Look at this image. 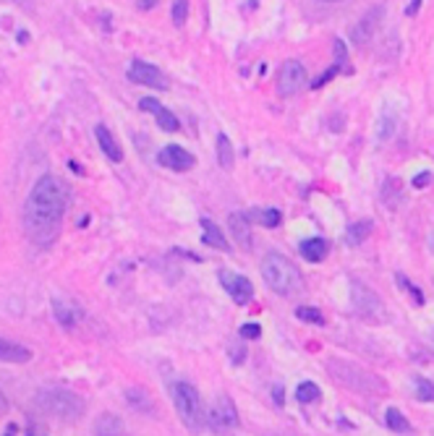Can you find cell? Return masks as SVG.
I'll return each mask as SVG.
<instances>
[{
  "label": "cell",
  "mask_w": 434,
  "mask_h": 436,
  "mask_svg": "<svg viewBox=\"0 0 434 436\" xmlns=\"http://www.w3.org/2000/svg\"><path fill=\"white\" fill-rule=\"evenodd\" d=\"M66 206H69V186L55 175H42L32 186L24 204L26 238L40 248L52 246L61 235Z\"/></svg>",
  "instance_id": "obj_1"
},
{
  "label": "cell",
  "mask_w": 434,
  "mask_h": 436,
  "mask_svg": "<svg viewBox=\"0 0 434 436\" xmlns=\"http://www.w3.org/2000/svg\"><path fill=\"white\" fill-rule=\"evenodd\" d=\"M262 274H264V283L278 293V295H293L304 288V280H301V272L293 261H288L286 257H278V254H269L262 264Z\"/></svg>",
  "instance_id": "obj_2"
},
{
  "label": "cell",
  "mask_w": 434,
  "mask_h": 436,
  "mask_svg": "<svg viewBox=\"0 0 434 436\" xmlns=\"http://www.w3.org/2000/svg\"><path fill=\"white\" fill-rule=\"evenodd\" d=\"M37 405L47 416L61 420H74L84 413V400L78 394L71 392V389H63V387H47V389H42V392L37 394Z\"/></svg>",
  "instance_id": "obj_3"
},
{
  "label": "cell",
  "mask_w": 434,
  "mask_h": 436,
  "mask_svg": "<svg viewBox=\"0 0 434 436\" xmlns=\"http://www.w3.org/2000/svg\"><path fill=\"white\" fill-rule=\"evenodd\" d=\"M327 371H330V377L338 382V384L348 387V389H356V392H364V394H380L385 392V384L382 379L372 377V374H366L361 368H356L353 363H346V360H338L332 358L327 363Z\"/></svg>",
  "instance_id": "obj_4"
},
{
  "label": "cell",
  "mask_w": 434,
  "mask_h": 436,
  "mask_svg": "<svg viewBox=\"0 0 434 436\" xmlns=\"http://www.w3.org/2000/svg\"><path fill=\"white\" fill-rule=\"evenodd\" d=\"M173 400H175V411L181 416V420L186 426L197 431L201 423V397L197 392V387L189 382H178L173 387Z\"/></svg>",
  "instance_id": "obj_5"
},
{
  "label": "cell",
  "mask_w": 434,
  "mask_h": 436,
  "mask_svg": "<svg viewBox=\"0 0 434 436\" xmlns=\"http://www.w3.org/2000/svg\"><path fill=\"white\" fill-rule=\"evenodd\" d=\"M306 84V69L301 60H286L278 71V92L283 97L298 95Z\"/></svg>",
  "instance_id": "obj_6"
},
{
  "label": "cell",
  "mask_w": 434,
  "mask_h": 436,
  "mask_svg": "<svg viewBox=\"0 0 434 436\" xmlns=\"http://www.w3.org/2000/svg\"><path fill=\"white\" fill-rule=\"evenodd\" d=\"M126 76H129L134 84L152 86V89H168V86H170L165 73L157 69V66L147 63V60H134L129 66V71H126Z\"/></svg>",
  "instance_id": "obj_7"
},
{
  "label": "cell",
  "mask_w": 434,
  "mask_h": 436,
  "mask_svg": "<svg viewBox=\"0 0 434 436\" xmlns=\"http://www.w3.org/2000/svg\"><path fill=\"white\" fill-rule=\"evenodd\" d=\"M220 285L225 288V293L235 303H249L254 298V285L249 277H243L238 272H230V269H220Z\"/></svg>",
  "instance_id": "obj_8"
},
{
  "label": "cell",
  "mask_w": 434,
  "mask_h": 436,
  "mask_svg": "<svg viewBox=\"0 0 434 436\" xmlns=\"http://www.w3.org/2000/svg\"><path fill=\"white\" fill-rule=\"evenodd\" d=\"M209 423L215 431H230V428L238 426V413H235L233 400L223 394L212 402V411H209Z\"/></svg>",
  "instance_id": "obj_9"
},
{
  "label": "cell",
  "mask_w": 434,
  "mask_h": 436,
  "mask_svg": "<svg viewBox=\"0 0 434 436\" xmlns=\"http://www.w3.org/2000/svg\"><path fill=\"white\" fill-rule=\"evenodd\" d=\"M353 306L364 319H380L385 317L382 300L377 298V293H372L369 288H364L361 283H353Z\"/></svg>",
  "instance_id": "obj_10"
},
{
  "label": "cell",
  "mask_w": 434,
  "mask_h": 436,
  "mask_svg": "<svg viewBox=\"0 0 434 436\" xmlns=\"http://www.w3.org/2000/svg\"><path fill=\"white\" fill-rule=\"evenodd\" d=\"M157 163L163 165V167H168V170L186 172V170H192L194 165H197V160H194V154L189 152V149H183V146H178V144H168V146L160 149V154H157Z\"/></svg>",
  "instance_id": "obj_11"
},
{
  "label": "cell",
  "mask_w": 434,
  "mask_h": 436,
  "mask_svg": "<svg viewBox=\"0 0 434 436\" xmlns=\"http://www.w3.org/2000/svg\"><path fill=\"white\" fill-rule=\"evenodd\" d=\"M95 136H97V144H100V149L105 152V157H107V160H113V163H121V160H123L121 146H118L115 136L110 134V129H107L105 123H97V126H95Z\"/></svg>",
  "instance_id": "obj_12"
},
{
  "label": "cell",
  "mask_w": 434,
  "mask_h": 436,
  "mask_svg": "<svg viewBox=\"0 0 434 436\" xmlns=\"http://www.w3.org/2000/svg\"><path fill=\"white\" fill-rule=\"evenodd\" d=\"M52 314L63 326H74L81 319V308L71 303L69 298H52Z\"/></svg>",
  "instance_id": "obj_13"
},
{
  "label": "cell",
  "mask_w": 434,
  "mask_h": 436,
  "mask_svg": "<svg viewBox=\"0 0 434 436\" xmlns=\"http://www.w3.org/2000/svg\"><path fill=\"white\" fill-rule=\"evenodd\" d=\"M228 228L233 232V238L241 243L243 248H252V228H249V214L233 212L228 217Z\"/></svg>",
  "instance_id": "obj_14"
},
{
  "label": "cell",
  "mask_w": 434,
  "mask_h": 436,
  "mask_svg": "<svg viewBox=\"0 0 434 436\" xmlns=\"http://www.w3.org/2000/svg\"><path fill=\"white\" fill-rule=\"evenodd\" d=\"M29 358H32L29 348H24V345H18V342H13V340L0 337V363H26Z\"/></svg>",
  "instance_id": "obj_15"
},
{
  "label": "cell",
  "mask_w": 434,
  "mask_h": 436,
  "mask_svg": "<svg viewBox=\"0 0 434 436\" xmlns=\"http://www.w3.org/2000/svg\"><path fill=\"white\" fill-rule=\"evenodd\" d=\"M201 240L207 243V246L217 248V251H230V243H228V238L223 235V230L217 228L212 220H201Z\"/></svg>",
  "instance_id": "obj_16"
},
{
  "label": "cell",
  "mask_w": 434,
  "mask_h": 436,
  "mask_svg": "<svg viewBox=\"0 0 434 436\" xmlns=\"http://www.w3.org/2000/svg\"><path fill=\"white\" fill-rule=\"evenodd\" d=\"M217 163L223 170H233L235 165V154H233V144L225 134H217Z\"/></svg>",
  "instance_id": "obj_17"
},
{
  "label": "cell",
  "mask_w": 434,
  "mask_h": 436,
  "mask_svg": "<svg viewBox=\"0 0 434 436\" xmlns=\"http://www.w3.org/2000/svg\"><path fill=\"white\" fill-rule=\"evenodd\" d=\"M330 251V243L324 238H309L301 243V254H304L309 261H322Z\"/></svg>",
  "instance_id": "obj_18"
},
{
  "label": "cell",
  "mask_w": 434,
  "mask_h": 436,
  "mask_svg": "<svg viewBox=\"0 0 434 436\" xmlns=\"http://www.w3.org/2000/svg\"><path fill=\"white\" fill-rule=\"evenodd\" d=\"M385 426L390 428V431H395V434H406L411 428V423L406 420V416L398 408H387V413H385Z\"/></svg>",
  "instance_id": "obj_19"
},
{
  "label": "cell",
  "mask_w": 434,
  "mask_h": 436,
  "mask_svg": "<svg viewBox=\"0 0 434 436\" xmlns=\"http://www.w3.org/2000/svg\"><path fill=\"white\" fill-rule=\"evenodd\" d=\"M249 220H257L264 228H278L283 217H280V209H257V212L249 214Z\"/></svg>",
  "instance_id": "obj_20"
},
{
  "label": "cell",
  "mask_w": 434,
  "mask_h": 436,
  "mask_svg": "<svg viewBox=\"0 0 434 436\" xmlns=\"http://www.w3.org/2000/svg\"><path fill=\"white\" fill-rule=\"evenodd\" d=\"M322 397V392H319V387L314 384V382H301L298 384V389H295V400L298 402H317Z\"/></svg>",
  "instance_id": "obj_21"
},
{
  "label": "cell",
  "mask_w": 434,
  "mask_h": 436,
  "mask_svg": "<svg viewBox=\"0 0 434 436\" xmlns=\"http://www.w3.org/2000/svg\"><path fill=\"white\" fill-rule=\"evenodd\" d=\"M372 232V223H353L351 228H348V232H346V240L351 243V246H356V243H361V240L366 238Z\"/></svg>",
  "instance_id": "obj_22"
},
{
  "label": "cell",
  "mask_w": 434,
  "mask_h": 436,
  "mask_svg": "<svg viewBox=\"0 0 434 436\" xmlns=\"http://www.w3.org/2000/svg\"><path fill=\"white\" fill-rule=\"evenodd\" d=\"M295 317L301 319V322H309V324H324L319 308H314V306H298L295 308Z\"/></svg>",
  "instance_id": "obj_23"
},
{
  "label": "cell",
  "mask_w": 434,
  "mask_h": 436,
  "mask_svg": "<svg viewBox=\"0 0 434 436\" xmlns=\"http://www.w3.org/2000/svg\"><path fill=\"white\" fill-rule=\"evenodd\" d=\"M97 434L100 436H118L121 434V420L113 418V416H105L102 423L97 426Z\"/></svg>",
  "instance_id": "obj_24"
},
{
  "label": "cell",
  "mask_w": 434,
  "mask_h": 436,
  "mask_svg": "<svg viewBox=\"0 0 434 436\" xmlns=\"http://www.w3.org/2000/svg\"><path fill=\"white\" fill-rule=\"evenodd\" d=\"M157 126H160V131H168V134H173V131H178V118H175L170 110H160V115H157Z\"/></svg>",
  "instance_id": "obj_25"
},
{
  "label": "cell",
  "mask_w": 434,
  "mask_h": 436,
  "mask_svg": "<svg viewBox=\"0 0 434 436\" xmlns=\"http://www.w3.org/2000/svg\"><path fill=\"white\" fill-rule=\"evenodd\" d=\"M416 397L421 402H432L434 400V384L429 382V379L416 377Z\"/></svg>",
  "instance_id": "obj_26"
},
{
  "label": "cell",
  "mask_w": 434,
  "mask_h": 436,
  "mask_svg": "<svg viewBox=\"0 0 434 436\" xmlns=\"http://www.w3.org/2000/svg\"><path fill=\"white\" fill-rule=\"evenodd\" d=\"M186 18H189V3H186V0H178V3H173V24L175 26H183V24H186Z\"/></svg>",
  "instance_id": "obj_27"
},
{
  "label": "cell",
  "mask_w": 434,
  "mask_h": 436,
  "mask_svg": "<svg viewBox=\"0 0 434 436\" xmlns=\"http://www.w3.org/2000/svg\"><path fill=\"white\" fill-rule=\"evenodd\" d=\"M398 283L403 285V288H406V290H409L411 295H414V303H416V306H421V303H424V293L418 290V288H416L414 283H409V280H406L403 274H398Z\"/></svg>",
  "instance_id": "obj_28"
},
{
  "label": "cell",
  "mask_w": 434,
  "mask_h": 436,
  "mask_svg": "<svg viewBox=\"0 0 434 436\" xmlns=\"http://www.w3.org/2000/svg\"><path fill=\"white\" fill-rule=\"evenodd\" d=\"M228 353H230V360H233L235 366H241L243 358H246V348H243V342H230V345H228Z\"/></svg>",
  "instance_id": "obj_29"
},
{
  "label": "cell",
  "mask_w": 434,
  "mask_h": 436,
  "mask_svg": "<svg viewBox=\"0 0 434 436\" xmlns=\"http://www.w3.org/2000/svg\"><path fill=\"white\" fill-rule=\"evenodd\" d=\"M340 69H343V66H340V63H335V66H332L330 71H324V73H322L319 78H314V81H312V89H322V86L327 84V81H332V78H335V73H338Z\"/></svg>",
  "instance_id": "obj_30"
},
{
  "label": "cell",
  "mask_w": 434,
  "mask_h": 436,
  "mask_svg": "<svg viewBox=\"0 0 434 436\" xmlns=\"http://www.w3.org/2000/svg\"><path fill=\"white\" fill-rule=\"evenodd\" d=\"M139 110H144V112H152V115H160V110H163V105L157 102L155 97H141L139 100Z\"/></svg>",
  "instance_id": "obj_31"
},
{
  "label": "cell",
  "mask_w": 434,
  "mask_h": 436,
  "mask_svg": "<svg viewBox=\"0 0 434 436\" xmlns=\"http://www.w3.org/2000/svg\"><path fill=\"white\" fill-rule=\"evenodd\" d=\"M238 334H241L243 340H259V337H262V326L259 324H243L241 329H238Z\"/></svg>",
  "instance_id": "obj_32"
},
{
  "label": "cell",
  "mask_w": 434,
  "mask_h": 436,
  "mask_svg": "<svg viewBox=\"0 0 434 436\" xmlns=\"http://www.w3.org/2000/svg\"><path fill=\"white\" fill-rule=\"evenodd\" d=\"M429 183H432V172H421V175L414 178V189H424Z\"/></svg>",
  "instance_id": "obj_33"
},
{
  "label": "cell",
  "mask_w": 434,
  "mask_h": 436,
  "mask_svg": "<svg viewBox=\"0 0 434 436\" xmlns=\"http://www.w3.org/2000/svg\"><path fill=\"white\" fill-rule=\"evenodd\" d=\"M272 397H275V405H283V402H286V389H283V384L272 387Z\"/></svg>",
  "instance_id": "obj_34"
},
{
  "label": "cell",
  "mask_w": 434,
  "mask_h": 436,
  "mask_svg": "<svg viewBox=\"0 0 434 436\" xmlns=\"http://www.w3.org/2000/svg\"><path fill=\"white\" fill-rule=\"evenodd\" d=\"M418 6H421V0H414V3H409V6H406V16H414V13L418 11Z\"/></svg>",
  "instance_id": "obj_35"
},
{
  "label": "cell",
  "mask_w": 434,
  "mask_h": 436,
  "mask_svg": "<svg viewBox=\"0 0 434 436\" xmlns=\"http://www.w3.org/2000/svg\"><path fill=\"white\" fill-rule=\"evenodd\" d=\"M6 408H8V402H6V394L0 392V413H6Z\"/></svg>",
  "instance_id": "obj_36"
}]
</instances>
